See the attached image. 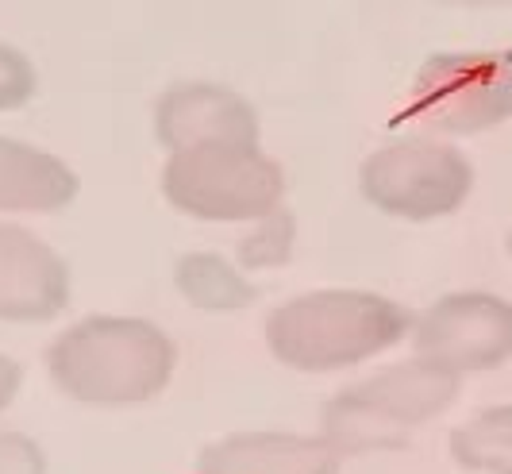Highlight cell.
Masks as SVG:
<instances>
[{"label":"cell","mask_w":512,"mask_h":474,"mask_svg":"<svg viewBox=\"0 0 512 474\" xmlns=\"http://www.w3.org/2000/svg\"><path fill=\"white\" fill-rule=\"evenodd\" d=\"M509 251H512V236H509Z\"/></svg>","instance_id":"obj_19"},{"label":"cell","mask_w":512,"mask_h":474,"mask_svg":"<svg viewBox=\"0 0 512 474\" xmlns=\"http://www.w3.org/2000/svg\"><path fill=\"white\" fill-rule=\"evenodd\" d=\"M451 455L466 471L512 474V405L478 413L451 432Z\"/></svg>","instance_id":"obj_13"},{"label":"cell","mask_w":512,"mask_h":474,"mask_svg":"<svg viewBox=\"0 0 512 474\" xmlns=\"http://www.w3.org/2000/svg\"><path fill=\"white\" fill-rule=\"evenodd\" d=\"M70 305V266L43 236L0 220V320L47 324Z\"/></svg>","instance_id":"obj_9"},{"label":"cell","mask_w":512,"mask_h":474,"mask_svg":"<svg viewBox=\"0 0 512 474\" xmlns=\"http://www.w3.org/2000/svg\"><path fill=\"white\" fill-rule=\"evenodd\" d=\"M462 374L439 367L432 359L416 355L409 363L385 367L324 405V432L335 448L347 455L382 451L405 444L412 428L439 417L459 397Z\"/></svg>","instance_id":"obj_3"},{"label":"cell","mask_w":512,"mask_h":474,"mask_svg":"<svg viewBox=\"0 0 512 474\" xmlns=\"http://www.w3.org/2000/svg\"><path fill=\"white\" fill-rule=\"evenodd\" d=\"M405 120L443 135H478L512 120V54H432L412 78Z\"/></svg>","instance_id":"obj_5"},{"label":"cell","mask_w":512,"mask_h":474,"mask_svg":"<svg viewBox=\"0 0 512 474\" xmlns=\"http://www.w3.org/2000/svg\"><path fill=\"white\" fill-rule=\"evenodd\" d=\"M412 336V313L370 290H312L266 316V347L289 370L332 374L359 367Z\"/></svg>","instance_id":"obj_2"},{"label":"cell","mask_w":512,"mask_h":474,"mask_svg":"<svg viewBox=\"0 0 512 474\" xmlns=\"http://www.w3.org/2000/svg\"><path fill=\"white\" fill-rule=\"evenodd\" d=\"M462 4H505V0H462Z\"/></svg>","instance_id":"obj_18"},{"label":"cell","mask_w":512,"mask_h":474,"mask_svg":"<svg viewBox=\"0 0 512 474\" xmlns=\"http://www.w3.org/2000/svg\"><path fill=\"white\" fill-rule=\"evenodd\" d=\"M39 93V70L20 47L0 43V112L24 108Z\"/></svg>","instance_id":"obj_15"},{"label":"cell","mask_w":512,"mask_h":474,"mask_svg":"<svg viewBox=\"0 0 512 474\" xmlns=\"http://www.w3.org/2000/svg\"><path fill=\"white\" fill-rule=\"evenodd\" d=\"M0 474H47V455L39 440L16 428H0Z\"/></svg>","instance_id":"obj_16"},{"label":"cell","mask_w":512,"mask_h":474,"mask_svg":"<svg viewBox=\"0 0 512 474\" xmlns=\"http://www.w3.org/2000/svg\"><path fill=\"white\" fill-rule=\"evenodd\" d=\"M343 451L328 436L301 432H231L208 444L197 474H339Z\"/></svg>","instance_id":"obj_10"},{"label":"cell","mask_w":512,"mask_h":474,"mask_svg":"<svg viewBox=\"0 0 512 474\" xmlns=\"http://www.w3.org/2000/svg\"><path fill=\"white\" fill-rule=\"evenodd\" d=\"M359 189L370 209L397 220H439L466 205L474 166L459 147L432 139L385 143L359 166Z\"/></svg>","instance_id":"obj_6"},{"label":"cell","mask_w":512,"mask_h":474,"mask_svg":"<svg viewBox=\"0 0 512 474\" xmlns=\"http://www.w3.org/2000/svg\"><path fill=\"white\" fill-rule=\"evenodd\" d=\"M162 197L193 220L251 224L282 209L285 170L258 143H201L166 158Z\"/></svg>","instance_id":"obj_4"},{"label":"cell","mask_w":512,"mask_h":474,"mask_svg":"<svg viewBox=\"0 0 512 474\" xmlns=\"http://www.w3.org/2000/svg\"><path fill=\"white\" fill-rule=\"evenodd\" d=\"M178 367V343L143 316H85L47 347L51 386L70 401L124 409L162 394Z\"/></svg>","instance_id":"obj_1"},{"label":"cell","mask_w":512,"mask_h":474,"mask_svg":"<svg viewBox=\"0 0 512 474\" xmlns=\"http://www.w3.org/2000/svg\"><path fill=\"white\" fill-rule=\"evenodd\" d=\"M409 340L455 374L497 370L512 359V305L497 293H447L412 320Z\"/></svg>","instance_id":"obj_7"},{"label":"cell","mask_w":512,"mask_h":474,"mask_svg":"<svg viewBox=\"0 0 512 474\" xmlns=\"http://www.w3.org/2000/svg\"><path fill=\"white\" fill-rule=\"evenodd\" d=\"M255 105L216 81H181L154 101V139L166 155L201 143H258Z\"/></svg>","instance_id":"obj_8"},{"label":"cell","mask_w":512,"mask_h":474,"mask_svg":"<svg viewBox=\"0 0 512 474\" xmlns=\"http://www.w3.org/2000/svg\"><path fill=\"white\" fill-rule=\"evenodd\" d=\"M174 282H178L181 297L205 313H235L255 301V286L247 282L243 266H231L224 255H212V251L178 259Z\"/></svg>","instance_id":"obj_12"},{"label":"cell","mask_w":512,"mask_h":474,"mask_svg":"<svg viewBox=\"0 0 512 474\" xmlns=\"http://www.w3.org/2000/svg\"><path fill=\"white\" fill-rule=\"evenodd\" d=\"M297 239V220L285 209H274L262 220H251V232L239 239V266L243 270H270L293 255Z\"/></svg>","instance_id":"obj_14"},{"label":"cell","mask_w":512,"mask_h":474,"mask_svg":"<svg viewBox=\"0 0 512 474\" xmlns=\"http://www.w3.org/2000/svg\"><path fill=\"white\" fill-rule=\"evenodd\" d=\"M74 166L24 139L0 135V216H51L77 197Z\"/></svg>","instance_id":"obj_11"},{"label":"cell","mask_w":512,"mask_h":474,"mask_svg":"<svg viewBox=\"0 0 512 474\" xmlns=\"http://www.w3.org/2000/svg\"><path fill=\"white\" fill-rule=\"evenodd\" d=\"M20 386H24V367H20L12 355H4V351H0V413L16 401Z\"/></svg>","instance_id":"obj_17"}]
</instances>
